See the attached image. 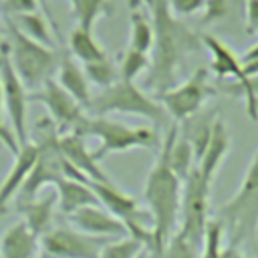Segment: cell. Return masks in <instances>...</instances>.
Here are the masks:
<instances>
[{
	"instance_id": "obj_1",
	"label": "cell",
	"mask_w": 258,
	"mask_h": 258,
	"mask_svg": "<svg viewBox=\"0 0 258 258\" xmlns=\"http://www.w3.org/2000/svg\"><path fill=\"white\" fill-rule=\"evenodd\" d=\"M149 8L153 26V44L149 54V69L145 73V87L157 99L173 89L185 60L204 48L202 36L183 24L169 10L165 0H135Z\"/></svg>"
},
{
	"instance_id": "obj_2",
	"label": "cell",
	"mask_w": 258,
	"mask_h": 258,
	"mask_svg": "<svg viewBox=\"0 0 258 258\" xmlns=\"http://www.w3.org/2000/svg\"><path fill=\"white\" fill-rule=\"evenodd\" d=\"M175 129L177 123L167 125V131L161 137V145L157 149V159L151 165L143 187V198L151 218V244L147 248L151 258H161V252L179 222L183 181L173 173L169 165V141Z\"/></svg>"
},
{
	"instance_id": "obj_3",
	"label": "cell",
	"mask_w": 258,
	"mask_h": 258,
	"mask_svg": "<svg viewBox=\"0 0 258 258\" xmlns=\"http://www.w3.org/2000/svg\"><path fill=\"white\" fill-rule=\"evenodd\" d=\"M216 218L232 234L230 244L258 242V151L248 163L238 191L218 208Z\"/></svg>"
},
{
	"instance_id": "obj_4",
	"label": "cell",
	"mask_w": 258,
	"mask_h": 258,
	"mask_svg": "<svg viewBox=\"0 0 258 258\" xmlns=\"http://www.w3.org/2000/svg\"><path fill=\"white\" fill-rule=\"evenodd\" d=\"M4 44L12 69L20 77L26 89H40L48 79H54L60 52L56 48L42 46L22 34L12 20L6 18L4 26Z\"/></svg>"
},
{
	"instance_id": "obj_5",
	"label": "cell",
	"mask_w": 258,
	"mask_h": 258,
	"mask_svg": "<svg viewBox=\"0 0 258 258\" xmlns=\"http://www.w3.org/2000/svg\"><path fill=\"white\" fill-rule=\"evenodd\" d=\"M83 137H95L99 141L97 149L93 151V157L101 161L103 157L111 153H123L135 147L141 149H159L161 137L157 129L153 127H131L107 117H85L79 131Z\"/></svg>"
},
{
	"instance_id": "obj_6",
	"label": "cell",
	"mask_w": 258,
	"mask_h": 258,
	"mask_svg": "<svg viewBox=\"0 0 258 258\" xmlns=\"http://www.w3.org/2000/svg\"><path fill=\"white\" fill-rule=\"evenodd\" d=\"M87 111H91L97 117L121 113V115H135L153 121L155 125H169V117L155 97L147 95L135 83L121 79L115 85L101 89L97 95H93Z\"/></svg>"
},
{
	"instance_id": "obj_7",
	"label": "cell",
	"mask_w": 258,
	"mask_h": 258,
	"mask_svg": "<svg viewBox=\"0 0 258 258\" xmlns=\"http://www.w3.org/2000/svg\"><path fill=\"white\" fill-rule=\"evenodd\" d=\"M210 183L204 181L198 167L189 171V175L183 179L181 187V206H179V222L175 232L196 244L202 250L204 230L208 224V212H210Z\"/></svg>"
},
{
	"instance_id": "obj_8",
	"label": "cell",
	"mask_w": 258,
	"mask_h": 258,
	"mask_svg": "<svg viewBox=\"0 0 258 258\" xmlns=\"http://www.w3.org/2000/svg\"><path fill=\"white\" fill-rule=\"evenodd\" d=\"M218 95V89L210 85V73L206 67H198L183 83L165 91L157 97L161 107L165 109L171 123H181L191 119L210 97Z\"/></svg>"
},
{
	"instance_id": "obj_9",
	"label": "cell",
	"mask_w": 258,
	"mask_h": 258,
	"mask_svg": "<svg viewBox=\"0 0 258 258\" xmlns=\"http://www.w3.org/2000/svg\"><path fill=\"white\" fill-rule=\"evenodd\" d=\"M202 44L210 52V69L218 75V79H226L228 83L234 81L238 89L236 95L244 97L246 101V113L250 121H258V97L252 89V79L244 73V67L240 62V56L232 52L228 44H224L220 38L212 34H202Z\"/></svg>"
},
{
	"instance_id": "obj_10",
	"label": "cell",
	"mask_w": 258,
	"mask_h": 258,
	"mask_svg": "<svg viewBox=\"0 0 258 258\" xmlns=\"http://www.w3.org/2000/svg\"><path fill=\"white\" fill-rule=\"evenodd\" d=\"M0 87H2V99H4V111L10 119V131L18 143V147L26 145L30 141L26 115H28V89L16 75V71L10 64L6 44L0 42Z\"/></svg>"
},
{
	"instance_id": "obj_11",
	"label": "cell",
	"mask_w": 258,
	"mask_h": 258,
	"mask_svg": "<svg viewBox=\"0 0 258 258\" xmlns=\"http://www.w3.org/2000/svg\"><path fill=\"white\" fill-rule=\"evenodd\" d=\"M28 101L40 103L48 111V117L60 135L62 133H77L81 123L87 117L85 109L54 79H48L40 89L28 93Z\"/></svg>"
},
{
	"instance_id": "obj_12",
	"label": "cell",
	"mask_w": 258,
	"mask_h": 258,
	"mask_svg": "<svg viewBox=\"0 0 258 258\" xmlns=\"http://www.w3.org/2000/svg\"><path fill=\"white\" fill-rule=\"evenodd\" d=\"M107 242L111 240L83 234L73 226H52L40 238V248L48 258H99Z\"/></svg>"
},
{
	"instance_id": "obj_13",
	"label": "cell",
	"mask_w": 258,
	"mask_h": 258,
	"mask_svg": "<svg viewBox=\"0 0 258 258\" xmlns=\"http://www.w3.org/2000/svg\"><path fill=\"white\" fill-rule=\"evenodd\" d=\"M67 218L75 230L89 234V236H95V238L119 240V238L129 236L125 226L101 206H85Z\"/></svg>"
},
{
	"instance_id": "obj_14",
	"label": "cell",
	"mask_w": 258,
	"mask_h": 258,
	"mask_svg": "<svg viewBox=\"0 0 258 258\" xmlns=\"http://www.w3.org/2000/svg\"><path fill=\"white\" fill-rule=\"evenodd\" d=\"M228 149H230V131H228L224 119L216 117L212 121L210 135H208V141H206V145L202 149V155L196 161V167H198L200 175L210 185H212L214 177L218 175V169H220L222 161L226 159Z\"/></svg>"
},
{
	"instance_id": "obj_15",
	"label": "cell",
	"mask_w": 258,
	"mask_h": 258,
	"mask_svg": "<svg viewBox=\"0 0 258 258\" xmlns=\"http://www.w3.org/2000/svg\"><path fill=\"white\" fill-rule=\"evenodd\" d=\"M60 153L62 157L89 181H111L107 173L101 169L99 161L93 157V151H89L85 137L81 133H58Z\"/></svg>"
},
{
	"instance_id": "obj_16",
	"label": "cell",
	"mask_w": 258,
	"mask_h": 258,
	"mask_svg": "<svg viewBox=\"0 0 258 258\" xmlns=\"http://www.w3.org/2000/svg\"><path fill=\"white\" fill-rule=\"evenodd\" d=\"M56 83L87 111L91 105V83L83 71V67L69 54V52H60L58 58V67H56Z\"/></svg>"
},
{
	"instance_id": "obj_17",
	"label": "cell",
	"mask_w": 258,
	"mask_h": 258,
	"mask_svg": "<svg viewBox=\"0 0 258 258\" xmlns=\"http://www.w3.org/2000/svg\"><path fill=\"white\" fill-rule=\"evenodd\" d=\"M56 210V194L46 191L44 196H36L30 200H18V212L20 220L30 228V232L38 238H42L52 228V218Z\"/></svg>"
},
{
	"instance_id": "obj_18",
	"label": "cell",
	"mask_w": 258,
	"mask_h": 258,
	"mask_svg": "<svg viewBox=\"0 0 258 258\" xmlns=\"http://www.w3.org/2000/svg\"><path fill=\"white\" fill-rule=\"evenodd\" d=\"M34 161H36V145L32 141L18 147V151L14 153V163L0 183V212H4L8 202L12 200V196L20 191V187L24 185Z\"/></svg>"
},
{
	"instance_id": "obj_19",
	"label": "cell",
	"mask_w": 258,
	"mask_h": 258,
	"mask_svg": "<svg viewBox=\"0 0 258 258\" xmlns=\"http://www.w3.org/2000/svg\"><path fill=\"white\" fill-rule=\"evenodd\" d=\"M52 187L56 194V208L64 216H71L85 206H99V200L89 187V181L60 177Z\"/></svg>"
},
{
	"instance_id": "obj_20",
	"label": "cell",
	"mask_w": 258,
	"mask_h": 258,
	"mask_svg": "<svg viewBox=\"0 0 258 258\" xmlns=\"http://www.w3.org/2000/svg\"><path fill=\"white\" fill-rule=\"evenodd\" d=\"M40 248V238L18 220L0 238V258H34Z\"/></svg>"
},
{
	"instance_id": "obj_21",
	"label": "cell",
	"mask_w": 258,
	"mask_h": 258,
	"mask_svg": "<svg viewBox=\"0 0 258 258\" xmlns=\"http://www.w3.org/2000/svg\"><path fill=\"white\" fill-rule=\"evenodd\" d=\"M141 6L143 4L129 0V48L149 54L153 44V26L151 20L139 10Z\"/></svg>"
},
{
	"instance_id": "obj_22",
	"label": "cell",
	"mask_w": 258,
	"mask_h": 258,
	"mask_svg": "<svg viewBox=\"0 0 258 258\" xmlns=\"http://www.w3.org/2000/svg\"><path fill=\"white\" fill-rule=\"evenodd\" d=\"M69 54L83 64L97 62L101 58H107V52L101 48V44L95 40L93 32H87L83 28H73L69 34Z\"/></svg>"
},
{
	"instance_id": "obj_23",
	"label": "cell",
	"mask_w": 258,
	"mask_h": 258,
	"mask_svg": "<svg viewBox=\"0 0 258 258\" xmlns=\"http://www.w3.org/2000/svg\"><path fill=\"white\" fill-rule=\"evenodd\" d=\"M169 165L173 169V173L183 181L189 171L196 167V155H194V147L187 141V137H179L177 129L171 135L169 141Z\"/></svg>"
},
{
	"instance_id": "obj_24",
	"label": "cell",
	"mask_w": 258,
	"mask_h": 258,
	"mask_svg": "<svg viewBox=\"0 0 258 258\" xmlns=\"http://www.w3.org/2000/svg\"><path fill=\"white\" fill-rule=\"evenodd\" d=\"M73 18L77 22V28H83L87 32H93L95 22L103 14H111L109 0H69Z\"/></svg>"
},
{
	"instance_id": "obj_25",
	"label": "cell",
	"mask_w": 258,
	"mask_h": 258,
	"mask_svg": "<svg viewBox=\"0 0 258 258\" xmlns=\"http://www.w3.org/2000/svg\"><path fill=\"white\" fill-rule=\"evenodd\" d=\"M16 24V28L26 34L28 38H32L34 42L42 44V46H48V48H54V40L50 36V28H48V22L46 18L36 10V12H28V14H20V16H14V18H8Z\"/></svg>"
},
{
	"instance_id": "obj_26",
	"label": "cell",
	"mask_w": 258,
	"mask_h": 258,
	"mask_svg": "<svg viewBox=\"0 0 258 258\" xmlns=\"http://www.w3.org/2000/svg\"><path fill=\"white\" fill-rule=\"evenodd\" d=\"M246 0H206L202 24H218L226 18H244Z\"/></svg>"
},
{
	"instance_id": "obj_27",
	"label": "cell",
	"mask_w": 258,
	"mask_h": 258,
	"mask_svg": "<svg viewBox=\"0 0 258 258\" xmlns=\"http://www.w3.org/2000/svg\"><path fill=\"white\" fill-rule=\"evenodd\" d=\"M119 79L121 81H131L135 83V79L143 73H147L149 69V54L147 52H139L135 48H125L123 54L119 56Z\"/></svg>"
},
{
	"instance_id": "obj_28",
	"label": "cell",
	"mask_w": 258,
	"mask_h": 258,
	"mask_svg": "<svg viewBox=\"0 0 258 258\" xmlns=\"http://www.w3.org/2000/svg\"><path fill=\"white\" fill-rule=\"evenodd\" d=\"M83 71H85L89 83L99 87V89H107V87H111V85H115L119 81V69L113 64V60L109 56L101 58L97 62L83 64Z\"/></svg>"
},
{
	"instance_id": "obj_29",
	"label": "cell",
	"mask_w": 258,
	"mask_h": 258,
	"mask_svg": "<svg viewBox=\"0 0 258 258\" xmlns=\"http://www.w3.org/2000/svg\"><path fill=\"white\" fill-rule=\"evenodd\" d=\"M224 224L218 218H210L204 230L200 258H220L224 250Z\"/></svg>"
},
{
	"instance_id": "obj_30",
	"label": "cell",
	"mask_w": 258,
	"mask_h": 258,
	"mask_svg": "<svg viewBox=\"0 0 258 258\" xmlns=\"http://www.w3.org/2000/svg\"><path fill=\"white\" fill-rule=\"evenodd\" d=\"M141 250H145V246L139 240L127 236V238H119V240L107 242L103 246L99 258H135Z\"/></svg>"
},
{
	"instance_id": "obj_31",
	"label": "cell",
	"mask_w": 258,
	"mask_h": 258,
	"mask_svg": "<svg viewBox=\"0 0 258 258\" xmlns=\"http://www.w3.org/2000/svg\"><path fill=\"white\" fill-rule=\"evenodd\" d=\"M0 8L6 18H14L20 14L36 12L38 10V0H0Z\"/></svg>"
},
{
	"instance_id": "obj_32",
	"label": "cell",
	"mask_w": 258,
	"mask_h": 258,
	"mask_svg": "<svg viewBox=\"0 0 258 258\" xmlns=\"http://www.w3.org/2000/svg\"><path fill=\"white\" fill-rule=\"evenodd\" d=\"M169 10L173 12V16L183 18V16H191L200 10H204L206 0H165Z\"/></svg>"
},
{
	"instance_id": "obj_33",
	"label": "cell",
	"mask_w": 258,
	"mask_h": 258,
	"mask_svg": "<svg viewBox=\"0 0 258 258\" xmlns=\"http://www.w3.org/2000/svg\"><path fill=\"white\" fill-rule=\"evenodd\" d=\"M244 24H246V34L258 36V0H246L244 8Z\"/></svg>"
},
{
	"instance_id": "obj_34",
	"label": "cell",
	"mask_w": 258,
	"mask_h": 258,
	"mask_svg": "<svg viewBox=\"0 0 258 258\" xmlns=\"http://www.w3.org/2000/svg\"><path fill=\"white\" fill-rule=\"evenodd\" d=\"M2 117H4V99H2V87H0V141H2L12 153H16V151H18V143H16L12 131L6 127V123H4Z\"/></svg>"
},
{
	"instance_id": "obj_35",
	"label": "cell",
	"mask_w": 258,
	"mask_h": 258,
	"mask_svg": "<svg viewBox=\"0 0 258 258\" xmlns=\"http://www.w3.org/2000/svg\"><path fill=\"white\" fill-rule=\"evenodd\" d=\"M240 62L244 67V73L248 77H256L258 75V42L254 46H250L242 56H240Z\"/></svg>"
},
{
	"instance_id": "obj_36",
	"label": "cell",
	"mask_w": 258,
	"mask_h": 258,
	"mask_svg": "<svg viewBox=\"0 0 258 258\" xmlns=\"http://www.w3.org/2000/svg\"><path fill=\"white\" fill-rule=\"evenodd\" d=\"M220 258H250V256H246V254H242V250H240V246H234V244H228V246H224V250H222V256Z\"/></svg>"
},
{
	"instance_id": "obj_37",
	"label": "cell",
	"mask_w": 258,
	"mask_h": 258,
	"mask_svg": "<svg viewBox=\"0 0 258 258\" xmlns=\"http://www.w3.org/2000/svg\"><path fill=\"white\" fill-rule=\"evenodd\" d=\"M252 79V89H254V93H256V97H258V75L256 77H250Z\"/></svg>"
},
{
	"instance_id": "obj_38",
	"label": "cell",
	"mask_w": 258,
	"mask_h": 258,
	"mask_svg": "<svg viewBox=\"0 0 258 258\" xmlns=\"http://www.w3.org/2000/svg\"><path fill=\"white\" fill-rule=\"evenodd\" d=\"M135 258H151V256H149V252H147V250H141V252H139Z\"/></svg>"
},
{
	"instance_id": "obj_39",
	"label": "cell",
	"mask_w": 258,
	"mask_h": 258,
	"mask_svg": "<svg viewBox=\"0 0 258 258\" xmlns=\"http://www.w3.org/2000/svg\"><path fill=\"white\" fill-rule=\"evenodd\" d=\"M2 40H4V26L0 24V42H2Z\"/></svg>"
}]
</instances>
